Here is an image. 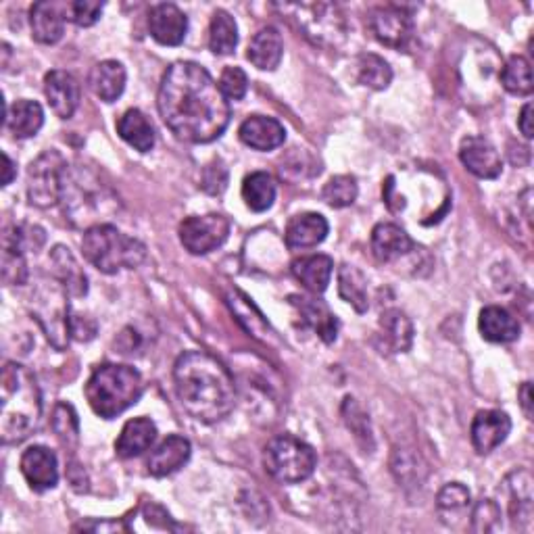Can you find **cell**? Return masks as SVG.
I'll return each instance as SVG.
<instances>
[{
  "mask_svg": "<svg viewBox=\"0 0 534 534\" xmlns=\"http://www.w3.org/2000/svg\"><path fill=\"white\" fill-rule=\"evenodd\" d=\"M157 107L165 126L180 140L209 144L220 138L232 117L230 101L199 63L178 61L163 74Z\"/></svg>",
  "mask_w": 534,
  "mask_h": 534,
  "instance_id": "1",
  "label": "cell"
},
{
  "mask_svg": "<svg viewBox=\"0 0 534 534\" xmlns=\"http://www.w3.org/2000/svg\"><path fill=\"white\" fill-rule=\"evenodd\" d=\"M174 382L184 411L197 422H222L236 405V384L230 370L205 351L180 355L174 368Z\"/></svg>",
  "mask_w": 534,
  "mask_h": 534,
  "instance_id": "2",
  "label": "cell"
},
{
  "mask_svg": "<svg viewBox=\"0 0 534 534\" xmlns=\"http://www.w3.org/2000/svg\"><path fill=\"white\" fill-rule=\"evenodd\" d=\"M40 418L42 395L36 376L21 363H5L0 376V439L5 445L30 439Z\"/></svg>",
  "mask_w": 534,
  "mask_h": 534,
  "instance_id": "3",
  "label": "cell"
},
{
  "mask_svg": "<svg viewBox=\"0 0 534 534\" xmlns=\"http://www.w3.org/2000/svg\"><path fill=\"white\" fill-rule=\"evenodd\" d=\"M61 201L67 220L86 230L105 224L109 215H113L119 207L115 192L101 182L99 174H94L84 165L67 169Z\"/></svg>",
  "mask_w": 534,
  "mask_h": 534,
  "instance_id": "4",
  "label": "cell"
},
{
  "mask_svg": "<svg viewBox=\"0 0 534 534\" xmlns=\"http://www.w3.org/2000/svg\"><path fill=\"white\" fill-rule=\"evenodd\" d=\"M144 393V380L138 370L117 363H103L86 384V399L96 416L113 420L136 405Z\"/></svg>",
  "mask_w": 534,
  "mask_h": 534,
  "instance_id": "5",
  "label": "cell"
},
{
  "mask_svg": "<svg viewBox=\"0 0 534 534\" xmlns=\"http://www.w3.org/2000/svg\"><path fill=\"white\" fill-rule=\"evenodd\" d=\"M82 253L96 270L111 276L121 270H136L147 257V247L140 240L119 232L115 226L101 224L84 232Z\"/></svg>",
  "mask_w": 534,
  "mask_h": 534,
  "instance_id": "6",
  "label": "cell"
},
{
  "mask_svg": "<svg viewBox=\"0 0 534 534\" xmlns=\"http://www.w3.org/2000/svg\"><path fill=\"white\" fill-rule=\"evenodd\" d=\"M318 457L311 445L293 434H280L265 445L263 466L265 472L282 484H297L315 472Z\"/></svg>",
  "mask_w": 534,
  "mask_h": 534,
  "instance_id": "7",
  "label": "cell"
},
{
  "mask_svg": "<svg viewBox=\"0 0 534 534\" xmlns=\"http://www.w3.org/2000/svg\"><path fill=\"white\" fill-rule=\"evenodd\" d=\"M67 290L61 286L59 280H42L32 293L30 307L34 313V320L44 330L48 343L55 349L63 351L69 345L71 338V315L67 303Z\"/></svg>",
  "mask_w": 534,
  "mask_h": 534,
  "instance_id": "8",
  "label": "cell"
},
{
  "mask_svg": "<svg viewBox=\"0 0 534 534\" xmlns=\"http://www.w3.org/2000/svg\"><path fill=\"white\" fill-rule=\"evenodd\" d=\"M284 9L293 13L297 26L313 44L336 48L347 40L349 26L345 13L334 3H301L286 5Z\"/></svg>",
  "mask_w": 534,
  "mask_h": 534,
  "instance_id": "9",
  "label": "cell"
},
{
  "mask_svg": "<svg viewBox=\"0 0 534 534\" xmlns=\"http://www.w3.org/2000/svg\"><path fill=\"white\" fill-rule=\"evenodd\" d=\"M67 169V159L55 149L44 151L32 161L28 169V199L34 207L48 209L63 199Z\"/></svg>",
  "mask_w": 534,
  "mask_h": 534,
  "instance_id": "10",
  "label": "cell"
},
{
  "mask_svg": "<svg viewBox=\"0 0 534 534\" xmlns=\"http://www.w3.org/2000/svg\"><path fill=\"white\" fill-rule=\"evenodd\" d=\"M44 245V230L38 226H11L3 236V280L9 286H21L28 282V261L30 249Z\"/></svg>",
  "mask_w": 534,
  "mask_h": 534,
  "instance_id": "11",
  "label": "cell"
},
{
  "mask_svg": "<svg viewBox=\"0 0 534 534\" xmlns=\"http://www.w3.org/2000/svg\"><path fill=\"white\" fill-rule=\"evenodd\" d=\"M230 220L222 213L192 215L180 224V242L192 255H207L228 240Z\"/></svg>",
  "mask_w": 534,
  "mask_h": 534,
  "instance_id": "12",
  "label": "cell"
},
{
  "mask_svg": "<svg viewBox=\"0 0 534 534\" xmlns=\"http://www.w3.org/2000/svg\"><path fill=\"white\" fill-rule=\"evenodd\" d=\"M370 30L380 44L395 51H407L416 38L414 19L399 7L374 9L370 13Z\"/></svg>",
  "mask_w": 534,
  "mask_h": 534,
  "instance_id": "13",
  "label": "cell"
},
{
  "mask_svg": "<svg viewBox=\"0 0 534 534\" xmlns=\"http://www.w3.org/2000/svg\"><path fill=\"white\" fill-rule=\"evenodd\" d=\"M505 499L509 518L518 530H528L532 524L534 512V495H532V476L528 470H516L503 480L501 487Z\"/></svg>",
  "mask_w": 534,
  "mask_h": 534,
  "instance_id": "14",
  "label": "cell"
},
{
  "mask_svg": "<svg viewBox=\"0 0 534 534\" xmlns=\"http://www.w3.org/2000/svg\"><path fill=\"white\" fill-rule=\"evenodd\" d=\"M459 159L470 174L482 180H495L503 172V161L489 140L468 136L461 140Z\"/></svg>",
  "mask_w": 534,
  "mask_h": 534,
  "instance_id": "15",
  "label": "cell"
},
{
  "mask_svg": "<svg viewBox=\"0 0 534 534\" xmlns=\"http://www.w3.org/2000/svg\"><path fill=\"white\" fill-rule=\"evenodd\" d=\"M21 474L28 480L30 489L36 493L55 489L59 482L57 455L42 445L30 447L21 455Z\"/></svg>",
  "mask_w": 534,
  "mask_h": 534,
  "instance_id": "16",
  "label": "cell"
},
{
  "mask_svg": "<svg viewBox=\"0 0 534 534\" xmlns=\"http://www.w3.org/2000/svg\"><path fill=\"white\" fill-rule=\"evenodd\" d=\"M422 251L397 224H378L372 230V253L380 263H397Z\"/></svg>",
  "mask_w": 534,
  "mask_h": 534,
  "instance_id": "17",
  "label": "cell"
},
{
  "mask_svg": "<svg viewBox=\"0 0 534 534\" xmlns=\"http://www.w3.org/2000/svg\"><path fill=\"white\" fill-rule=\"evenodd\" d=\"M44 94L53 113L61 119H71L80 107V84L63 69L48 71L44 78Z\"/></svg>",
  "mask_w": 534,
  "mask_h": 534,
  "instance_id": "18",
  "label": "cell"
},
{
  "mask_svg": "<svg viewBox=\"0 0 534 534\" xmlns=\"http://www.w3.org/2000/svg\"><path fill=\"white\" fill-rule=\"evenodd\" d=\"M512 432V420L499 409H487L480 411V414L472 422V445L476 453L487 455L495 451L505 439L507 434Z\"/></svg>",
  "mask_w": 534,
  "mask_h": 534,
  "instance_id": "19",
  "label": "cell"
},
{
  "mask_svg": "<svg viewBox=\"0 0 534 534\" xmlns=\"http://www.w3.org/2000/svg\"><path fill=\"white\" fill-rule=\"evenodd\" d=\"M288 301L295 307L303 328L313 330L328 345L336 341L338 322L324 301H318L313 297H303V295H293Z\"/></svg>",
  "mask_w": 534,
  "mask_h": 534,
  "instance_id": "20",
  "label": "cell"
},
{
  "mask_svg": "<svg viewBox=\"0 0 534 534\" xmlns=\"http://www.w3.org/2000/svg\"><path fill=\"white\" fill-rule=\"evenodd\" d=\"M151 36L163 46H178L184 42L188 32V17L169 3L155 5L149 13Z\"/></svg>",
  "mask_w": 534,
  "mask_h": 534,
  "instance_id": "21",
  "label": "cell"
},
{
  "mask_svg": "<svg viewBox=\"0 0 534 534\" xmlns=\"http://www.w3.org/2000/svg\"><path fill=\"white\" fill-rule=\"evenodd\" d=\"M238 136L247 147L255 151H274L284 144L286 130L274 117L251 115L249 119L242 121Z\"/></svg>",
  "mask_w": 534,
  "mask_h": 534,
  "instance_id": "22",
  "label": "cell"
},
{
  "mask_svg": "<svg viewBox=\"0 0 534 534\" xmlns=\"http://www.w3.org/2000/svg\"><path fill=\"white\" fill-rule=\"evenodd\" d=\"M190 453H192L190 441L184 439V436H178V434L167 436L163 443H159L153 449V453L147 461L149 474L155 478H163V476L178 472L180 468L186 466V461L190 459Z\"/></svg>",
  "mask_w": 534,
  "mask_h": 534,
  "instance_id": "23",
  "label": "cell"
},
{
  "mask_svg": "<svg viewBox=\"0 0 534 534\" xmlns=\"http://www.w3.org/2000/svg\"><path fill=\"white\" fill-rule=\"evenodd\" d=\"M157 439V426L151 418H134L121 428L115 441V453L121 459H132L149 451Z\"/></svg>",
  "mask_w": 534,
  "mask_h": 534,
  "instance_id": "24",
  "label": "cell"
},
{
  "mask_svg": "<svg viewBox=\"0 0 534 534\" xmlns=\"http://www.w3.org/2000/svg\"><path fill=\"white\" fill-rule=\"evenodd\" d=\"M65 13L63 7L51 0L44 3H36L30 11V23H32V36L40 44H57L65 34Z\"/></svg>",
  "mask_w": 534,
  "mask_h": 534,
  "instance_id": "25",
  "label": "cell"
},
{
  "mask_svg": "<svg viewBox=\"0 0 534 534\" xmlns=\"http://www.w3.org/2000/svg\"><path fill=\"white\" fill-rule=\"evenodd\" d=\"M328 236V222L320 213H303L293 217L286 228V245L290 249L318 247Z\"/></svg>",
  "mask_w": 534,
  "mask_h": 534,
  "instance_id": "26",
  "label": "cell"
},
{
  "mask_svg": "<svg viewBox=\"0 0 534 534\" xmlns=\"http://www.w3.org/2000/svg\"><path fill=\"white\" fill-rule=\"evenodd\" d=\"M478 328L489 343H514L520 338V322L503 307L491 305L480 311Z\"/></svg>",
  "mask_w": 534,
  "mask_h": 534,
  "instance_id": "27",
  "label": "cell"
},
{
  "mask_svg": "<svg viewBox=\"0 0 534 534\" xmlns=\"http://www.w3.org/2000/svg\"><path fill=\"white\" fill-rule=\"evenodd\" d=\"M378 326L388 353H407L414 345V324L401 309H386Z\"/></svg>",
  "mask_w": 534,
  "mask_h": 534,
  "instance_id": "28",
  "label": "cell"
},
{
  "mask_svg": "<svg viewBox=\"0 0 534 534\" xmlns=\"http://www.w3.org/2000/svg\"><path fill=\"white\" fill-rule=\"evenodd\" d=\"M51 265H53V278L61 282L71 297H84L88 293V278L76 257L71 255L65 247H55L51 251Z\"/></svg>",
  "mask_w": 534,
  "mask_h": 534,
  "instance_id": "29",
  "label": "cell"
},
{
  "mask_svg": "<svg viewBox=\"0 0 534 534\" xmlns=\"http://www.w3.org/2000/svg\"><path fill=\"white\" fill-rule=\"evenodd\" d=\"M226 303L232 309V313L236 315V320L249 334H253L255 338H259V341H265V343L272 341L276 332L272 330L270 324H267L261 311L255 307V303L245 293H240V290H236V288L230 290L228 297H226Z\"/></svg>",
  "mask_w": 534,
  "mask_h": 534,
  "instance_id": "30",
  "label": "cell"
},
{
  "mask_svg": "<svg viewBox=\"0 0 534 534\" xmlns=\"http://www.w3.org/2000/svg\"><path fill=\"white\" fill-rule=\"evenodd\" d=\"M295 278L315 295H322L330 284L332 272H334V261L328 255H309L295 259L290 265Z\"/></svg>",
  "mask_w": 534,
  "mask_h": 534,
  "instance_id": "31",
  "label": "cell"
},
{
  "mask_svg": "<svg viewBox=\"0 0 534 534\" xmlns=\"http://www.w3.org/2000/svg\"><path fill=\"white\" fill-rule=\"evenodd\" d=\"M284 57V42L282 36L276 28L267 26L259 30L251 44H249V53L247 59L261 71H274Z\"/></svg>",
  "mask_w": 534,
  "mask_h": 534,
  "instance_id": "32",
  "label": "cell"
},
{
  "mask_svg": "<svg viewBox=\"0 0 534 534\" xmlns=\"http://www.w3.org/2000/svg\"><path fill=\"white\" fill-rule=\"evenodd\" d=\"M117 134L140 153L153 151L155 140H157L155 128L149 121V117L138 109H130L117 119Z\"/></svg>",
  "mask_w": 534,
  "mask_h": 534,
  "instance_id": "33",
  "label": "cell"
},
{
  "mask_svg": "<svg viewBox=\"0 0 534 534\" xmlns=\"http://www.w3.org/2000/svg\"><path fill=\"white\" fill-rule=\"evenodd\" d=\"M90 86L105 103H115L126 90V67L119 61H103L90 71Z\"/></svg>",
  "mask_w": 534,
  "mask_h": 534,
  "instance_id": "34",
  "label": "cell"
},
{
  "mask_svg": "<svg viewBox=\"0 0 534 534\" xmlns=\"http://www.w3.org/2000/svg\"><path fill=\"white\" fill-rule=\"evenodd\" d=\"M5 124L15 138H32L44 124V111L36 101L21 99L7 109Z\"/></svg>",
  "mask_w": 534,
  "mask_h": 534,
  "instance_id": "35",
  "label": "cell"
},
{
  "mask_svg": "<svg viewBox=\"0 0 534 534\" xmlns=\"http://www.w3.org/2000/svg\"><path fill=\"white\" fill-rule=\"evenodd\" d=\"M338 293L357 311L366 313L370 307L368 297V278L363 276L355 265H341L338 267Z\"/></svg>",
  "mask_w": 534,
  "mask_h": 534,
  "instance_id": "36",
  "label": "cell"
},
{
  "mask_svg": "<svg viewBox=\"0 0 534 534\" xmlns=\"http://www.w3.org/2000/svg\"><path fill=\"white\" fill-rule=\"evenodd\" d=\"M242 199L255 213L272 209L276 201V182L267 172H255L242 182Z\"/></svg>",
  "mask_w": 534,
  "mask_h": 534,
  "instance_id": "37",
  "label": "cell"
},
{
  "mask_svg": "<svg viewBox=\"0 0 534 534\" xmlns=\"http://www.w3.org/2000/svg\"><path fill=\"white\" fill-rule=\"evenodd\" d=\"M238 46V26L234 17L224 11L217 9L211 17V28H209V48L215 55H232Z\"/></svg>",
  "mask_w": 534,
  "mask_h": 534,
  "instance_id": "38",
  "label": "cell"
},
{
  "mask_svg": "<svg viewBox=\"0 0 534 534\" xmlns=\"http://www.w3.org/2000/svg\"><path fill=\"white\" fill-rule=\"evenodd\" d=\"M468 509H470V491L461 482L445 484L439 497H436V512H439L441 520L449 526H453L455 520L464 518Z\"/></svg>",
  "mask_w": 534,
  "mask_h": 534,
  "instance_id": "39",
  "label": "cell"
},
{
  "mask_svg": "<svg viewBox=\"0 0 534 534\" xmlns=\"http://www.w3.org/2000/svg\"><path fill=\"white\" fill-rule=\"evenodd\" d=\"M357 80L366 88L384 90L393 82V69L378 55H361L357 63Z\"/></svg>",
  "mask_w": 534,
  "mask_h": 534,
  "instance_id": "40",
  "label": "cell"
},
{
  "mask_svg": "<svg viewBox=\"0 0 534 534\" xmlns=\"http://www.w3.org/2000/svg\"><path fill=\"white\" fill-rule=\"evenodd\" d=\"M501 82L507 92H512L516 96H528L534 88L530 61L522 55H514L501 71Z\"/></svg>",
  "mask_w": 534,
  "mask_h": 534,
  "instance_id": "41",
  "label": "cell"
},
{
  "mask_svg": "<svg viewBox=\"0 0 534 534\" xmlns=\"http://www.w3.org/2000/svg\"><path fill=\"white\" fill-rule=\"evenodd\" d=\"M343 418H345L347 428L355 434L357 443L363 445V449L370 453L374 449V436H372V426H370L366 411L361 409V405L355 399L347 397L343 403Z\"/></svg>",
  "mask_w": 534,
  "mask_h": 534,
  "instance_id": "42",
  "label": "cell"
},
{
  "mask_svg": "<svg viewBox=\"0 0 534 534\" xmlns=\"http://www.w3.org/2000/svg\"><path fill=\"white\" fill-rule=\"evenodd\" d=\"M359 186L353 176H334L322 190V199L334 207V209H343L351 207L357 201Z\"/></svg>",
  "mask_w": 534,
  "mask_h": 534,
  "instance_id": "43",
  "label": "cell"
},
{
  "mask_svg": "<svg viewBox=\"0 0 534 534\" xmlns=\"http://www.w3.org/2000/svg\"><path fill=\"white\" fill-rule=\"evenodd\" d=\"M53 428L61 439V443H65L67 447H74L80 439V422H78L76 409L69 403H59L53 414Z\"/></svg>",
  "mask_w": 534,
  "mask_h": 534,
  "instance_id": "44",
  "label": "cell"
},
{
  "mask_svg": "<svg viewBox=\"0 0 534 534\" xmlns=\"http://www.w3.org/2000/svg\"><path fill=\"white\" fill-rule=\"evenodd\" d=\"M501 528V507L493 499H480L472 512L474 532H495Z\"/></svg>",
  "mask_w": 534,
  "mask_h": 534,
  "instance_id": "45",
  "label": "cell"
},
{
  "mask_svg": "<svg viewBox=\"0 0 534 534\" xmlns=\"http://www.w3.org/2000/svg\"><path fill=\"white\" fill-rule=\"evenodd\" d=\"M220 88L228 101H240L245 99L249 90V78L240 67H226L220 78Z\"/></svg>",
  "mask_w": 534,
  "mask_h": 534,
  "instance_id": "46",
  "label": "cell"
},
{
  "mask_svg": "<svg viewBox=\"0 0 534 534\" xmlns=\"http://www.w3.org/2000/svg\"><path fill=\"white\" fill-rule=\"evenodd\" d=\"M105 5L94 3V0H78V3L67 5L69 21H74L80 28H90L101 19Z\"/></svg>",
  "mask_w": 534,
  "mask_h": 534,
  "instance_id": "47",
  "label": "cell"
},
{
  "mask_svg": "<svg viewBox=\"0 0 534 534\" xmlns=\"http://www.w3.org/2000/svg\"><path fill=\"white\" fill-rule=\"evenodd\" d=\"M393 472L399 482H407L409 478L418 482V457L414 453H407L397 449L393 457Z\"/></svg>",
  "mask_w": 534,
  "mask_h": 534,
  "instance_id": "48",
  "label": "cell"
},
{
  "mask_svg": "<svg viewBox=\"0 0 534 534\" xmlns=\"http://www.w3.org/2000/svg\"><path fill=\"white\" fill-rule=\"evenodd\" d=\"M228 184V169L222 161H217L205 169L203 176V188L211 194H222Z\"/></svg>",
  "mask_w": 534,
  "mask_h": 534,
  "instance_id": "49",
  "label": "cell"
},
{
  "mask_svg": "<svg viewBox=\"0 0 534 534\" xmlns=\"http://www.w3.org/2000/svg\"><path fill=\"white\" fill-rule=\"evenodd\" d=\"M96 334V324L90 318H82V315H74L71 318V336L78 341H92Z\"/></svg>",
  "mask_w": 534,
  "mask_h": 534,
  "instance_id": "50",
  "label": "cell"
},
{
  "mask_svg": "<svg viewBox=\"0 0 534 534\" xmlns=\"http://www.w3.org/2000/svg\"><path fill=\"white\" fill-rule=\"evenodd\" d=\"M518 128L524 134V138H532V105L530 103H526L522 107V113H520V119H518Z\"/></svg>",
  "mask_w": 534,
  "mask_h": 534,
  "instance_id": "51",
  "label": "cell"
},
{
  "mask_svg": "<svg viewBox=\"0 0 534 534\" xmlns=\"http://www.w3.org/2000/svg\"><path fill=\"white\" fill-rule=\"evenodd\" d=\"M518 397H520V405H522V409H524L526 418L532 420V386H530V382H524V384H522Z\"/></svg>",
  "mask_w": 534,
  "mask_h": 534,
  "instance_id": "52",
  "label": "cell"
},
{
  "mask_svg": "<svg viewBox=\"0 0 534 534\" xmlns=\"http://www.w3.org/2000/svg\"><path fill=\"white\" fill-rule=\"evenodd\" d=\"M3 161H5V176H3V186H9L15 178V163L11 161V157L7 153H3Z\"/></svg>",
  "mask_w": 534,
  "mask_h": 534,
  "instance_id": "53",
  "label": "cell"
}]
</instances>
